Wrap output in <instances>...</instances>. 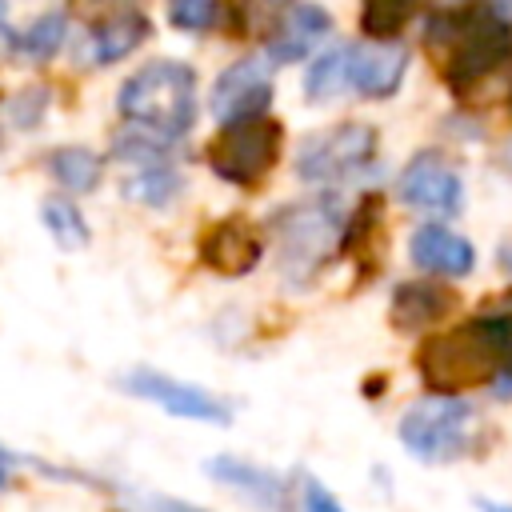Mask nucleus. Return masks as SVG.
<instances>
[{"instance_id": "nucleus-24", "label": "nucleus", "mask_w": 512, "mask_h": 512, "mask_svg": "<svg viewBox=\"0 0 512 512\" xmlns=\"http://www.w3.org/2000/svg\"><path fill=\"white\" fill-rule=\"evenodd\" d=\"M168 16H172L176 28L200 32V28H208V24L216 20V0H172Z\"/></svg>"}, {"instance_id": "nucleus-10", "label": "nucleus", "mask_w": 512, "mask_h": 512, "mask_svg": "<svg viewBox=\"0 0 512 512\" xmlns=\"http://www.w3.org/2000/svg\"><path fill=\"white\" fill-rule=\"evenodd\" d=\"M124 388L136 392V396H144V400H152V404H160V408L172 412V416H184V420H212V424H224V420H228L224 400H216V396L204 392V388L180 384V380H172V376H160V372H152V368H140V372L124 376Z\"/></svg>"}, {"instance_id": "nucleus-16", "label": "nucleus", "mask_w": 512, "mask_h": 512, "mask_svg": "<svg viewBox=\"0 0 512 512\" xmlns=\"http://www.w3.org/2000/svg\"><path fill=\"white\" fill-rule=\"evenodd\" d=\"M148 36V20L140 12H116L108 20H100L88 32V60L92 64H116L124 60L140 40Z\"/></svg>"}, {"instance_id": "nucleus-4", "label": "nucleus", "mask_w": 512, "mask_h": 512, "mask_svg": "<svg viewBox=\"0 0 512 512\" xmlns=\"http://www.w3.org/2000/svg\"><path fill=\"white\" fill-rule=\"evenodd\" d=\"M284 132L272 116H248L224 124L208 144V164L228 184H260L280 160Z\"/></svg>"}, {"instance_id": "nucleus-5", "label": "nucleus", "mask_w": 512, "mask_h": 512, "mask_svg": "<svg viewBox=\"0 0 512 512\" xmlns=\"http://www.w3.org/2000/svg\"><path fill=\"white\" fill-rule=\"evenodd\" d=\"M468 440H472V408L448 392L420 400L400 416V444L428 464L456 460L468 448Z\"/></svg>"}, {"instance_id": "nucleus-28", "label": "nucleus", "mask_w": 512, "mask_h": 512, "mask_svg": "<svg viewBox=\"0 0 512 512\" xmlns=\"http://www.w3.org/2000/svg\"><path fill=\"white\" fill-rule=\"evenodd\" d=\"M488 12H496L500 20H512V0H484Z\"/></svg>"}, {"instance_id": "nucleus-18", "label": "nucleus", "mask_w": 512, "mask_h": 512, "mask_svg": "<svg viewBox=\"0 0 512 512\" xmlns=\"http://www.w3.org/2000/svg\"><path fill=\"white\" fill-rule=\"evenodd\" d=\"M176 188H180V176L168 164H160V156L136 160V172L124 180V196H132L140 204H152V208L168 204L176 196Z\"/></svg>"}, {"instance_id": "nucleus-19", "label": "nucleus", "mask_w": 512, "mask_h": 512, "mask_svg": "<svg viewBox=\"0 0 512 512\" xmlns=\"http://www.w3.org/2000/svg\"><path fill=\"white\" fill-rule=\"evenodd\" d=\"M48 168L68 192H92L100 184V156L88 152V148H76V144L72 148H56Z\"/></svg>"}, {"instance_id": "nucleus-25", "label": "nucleus", "mask_w": 512, "mask_h": 512, "mask_svg": "<svg viewBox=\"0 0 512 512\" xmlns=\"http://www.w3.org/2000/svg\"><path fill=\"white\" fill-rule=\"evenodd\" d=\"M304 508H308V512H344L340 500H336L320 480H312V476L304 480Z\"/></svg>"}, {"instance_id": "nucleus-23", "label": "nucleus", "mask_w": 512, "mask_h": 512, "mask_svg": "<svg viewBox=\"0 0 512 512\" xmlns=\"http://www.w3.org/2000/svg\"><path fill=\"white\" fill-rule=\"evenodd\" d=\"M64 28H68V20H64V12H48V16H40L28 32H24V52L28 56H36V60H44V56H52L56 48H60V40H64Z\"/></svg>"}, {"instance_id": "nucleus-13", "label": "nucleus", "mask_w": 512, "mask_h": 512, "mask_svg": "<svg viewBox=\"0 0 512 512\" xmlns=\"http://www.w3.org/2000/svg\"><path fill=\"white\" fill-rule=\"evenodd\" d=\"M332 32V16L320 8V4H292L280 20H276V32L268 40V56L272 60H304L308 52L320 48V40Z\"/></svg>"}, {"instance_id": "nucleus-29", "label": "nucleus", "mask_w": 512, "mask_h": 512, "mask_svg": "<svg viewBox=\"0 0 512 512\" xmlns=\"http://www.w3.org/2000/svg\"><path fill=\"white\" fill-rule=\"evenodd\" d=\"M484 512H512V508H504V504H480Z\"/></svg>"}, {"instance_id": "nucleus-21", "label": "nucleus", "mask_w": 512, "mask_h": 512, "mask_svg": "<svg viewBox=\"0 0 512 512\" xmlns=\"http://www.w3.org/2000/svg\"><path fill=\"white\" fill-rule=\"evenodd\" d=\"M304 92H308V100H332V96L348 92V56H344V48L324 52V56L308 68Z\"/></svg>"}, {"instance_id": "nucleus-30", "label": "nucleus", "mask_w": 512, "mask_h": 512, "mask_svg": "<svg viewBox=\"0 0 512 512\" xmlns=\"http://www.w3.org/2000/svg\"><path fill=\"white\" fill-rule=\"evenodd\" d=\"M0 480H4V476H0Z\"/></svg>"}, {"instance_id": "nucleus-6", "label": "nucleus", "mask_w": 512, "mask_h": 512, "mask_svg": "<svg viewBox=\"0 0 512 512\" xmlns=\"http://www.w3.org/2000/svg\"><path fill=\"white\" fill-rule=\"evenodd\" d=\"M376 156V128L368 124H332L304 140L296 156V172L312 184H332L352 172H360Z\"/></svg>"}, {"instance_id": "nucleus-14", "label": "nucleus", "mask_w": 512, "mask_h": 512, "mask_svg": "<svg viewBox=\"0 0 512 512\" xmlns=\"http://www.w3.org/2000/svg\"><path fill=\"white\" fill-rule=\"evenodd\" d=\"M408 256L416 268L424 272H436V276H468L472 264H476V252L464 236H456L452 228L444 224H424L412 232V244H408Z\"/></svg>"}, {"instance_id": "nucleus-17", "label": "nucleus", "mask_w": 512, "mask_h": 512, "mask_svg": "<svg viewBox=\"0 0 512 512\" xmlns=\"http://www.w3.org/2000/svg\"><path fill=\"white\" fill-rule=\"evenodd\" d=\"M208 472H212L216 480H224V484L244 488L252 500H260V504H268V508H280V504H284V484H280V476H272V472H264V468H256V464L212 460Z\"/></svg>"}, {"instance_id": "nucleus-7", "label": "nucleus", "mask_w": 512, "mask_h": 512, "mask_svg": "<svg viewBox=\"0 0 512 512\" xmlns=\"http://www.w3.org/2000/svg\"><path fill=\"white\" fill-rule=\"evenodd\" d=\"M268 100H272V68H268V56H244V60L228 64L216 76V84H212V112H216L220 124L264 116Z\"/></svg>"}, {"instance_id": "nucleus-11", "label": "nucleus", "mask_w": 512, "mask_h": 512, "mask_svg": "<svg viewBox=\"0 0 512 512\" xmlns=\"http://www.w3.org/2000/svg\"><path fill=\"white\" fill-rule=\"evenodd\" d=\"M348 88L360 96H392L408 68V48L400 44H348Z\"/></svg>"}, {"instance_id": "nucleus-9", "label": "nucleus", "mask_w": 512, "mask_h": 512, "mask_svg": "<svg viewBox=\"0 0 512 512\" xmlns=\"http://www.w3.org/2000/svg\"><path fill=\"white\" fill-rule=\"evenodd\" d=\"M280 228V248H284V268H316L332 240H336V216L320 204H296L276 216Z\"/></svg>"}, {"instance_id": "nucleus-15", "label": "nucleus", "mask_w": 512, "mask_h": 512, "mask_svg": "<svg viewBox=\"0 0 512 512\" xmlns=\"http://www.w3.org/2000/svg\"><path fill=\"white\" fill-rule=\"evenodd\" d=\"M456 296L440 284H428V280H408L392 292V324L400 332H424L432 324H440L448 312H452Z\"/></svg>"}, {"instance_id": "nucleus-3", "label": "nucleus", "mask_w": 512, "mask_h": 512, "mask_svg": "<svg viewBox=\"0 0 512 512\" xmlns=\"http://www.w3.org/2000/svg\"><path fill=\"white\" fill-rule=\"evenodd\" d=\"M448 64H444V84L452 92H468L472 84L496 76L504 64H512V20H500L496 12L484 8L476 20L448 16Z\"/></svg>"}, {"instance_id": "nucleus-1", "label": "nucleus", "mask_w": 512, "mask_h": 512, "mask_svg": "<svg viewBox=\"0 0 512 512\" xmlns=\"http://www.w3.org/2000/svg\"><path fill=\"white\" fill-rule=\"evenodd\" d=\"M120 112L140 132L176 140L196 116V72L180 60H152L132 72L120 88Z\"/></svg>"}, {"instance_id": "nucleus-22", "label": "nucleus", "mask_w": 512, "mask_h": 512, "mask_svg": "<svg viewBox=\"0 0 512 512\" xmlns=\"http://www.w3.org/2000/svg\"><path fill=\"white\" fill-rule=\"evenodd\" d=\"M40 216H44V224H48V232H52V240L60 248H84L88 244V224H84V216H80L76 204H68V200H44Z\"/></svg>"}, {"instance_id": "nucleus-2", "label": "nucleus", "mask_w": 512, "mask_h": 512, "mask_svg": "<svg viewBox=\"0 0 512 512\" xmlns=\"http://www.w3.org/2000/svg\"><path fill=\"white\" fill-rule=\"evenodd\" d=\"M416 364H420L424 384L436 392H448V396L476 388L504 368L492 320H476V324H460L452 332L428 336L416 352Z\"/></svg>"}, {"instance_id": "nucleus-27", "label": "nucleus", "mask_w": 512, "mask_h": 512, "mask_svg": "<svg viewBox=\"0 0 512 512\" xmlns=\"http://www.w3.org/2000/svg\"><path fill=\"white\" fill-rule=\"evenodd\" d=\"M152 512H204V508H188L180 500H152Z\"/></svg>"}, {"instance_id": "nucleus-26", "label": "nucleus", "mask_w": 512, "mask_h": 512, "mask_svg": "<svg viewBox=\"0 0 512 512\" xmlns=\"http://www.w3.org/2000/svg\"><path fill=\"white\" fill-rule=\"evenodd\" d=\"M492 332L500 340V360H504L500 372H512V316H496L492 320Z\"/></svg>"}, {"instance_id": "nucleus-12", "label": "nucleus", "mask_w": 512, "mask_h": 512, "mask_svg": "<svg viewBox=\"0 0 512 512\" xmlns=\"http://www.w3.org/2000/svg\"><path fill=\"white\" fill-rule=\"evenodd\" d=\"M200 260L220 276H244L260 260V232L248 220H220L204 232Z\"/></svg>"}, {"instance_id": "nucleus-20", "label": "nucleus", "mask_w": 512, "mask_h": 512, "mask_svg": "<svg viewBox=\"0 0 512 512\" xmlns=\"http://www.w3.org/2000/svg\"><path fill=\"white\" fill-rule=\"evenodd\" d=\"M428 0H364L360 8V24L368 36H396Z\"/></svg>"}, {"instance_id": "nucleus-8", "label": "nucleus", "mask_w": 512, "mask_h": 512, "mask_svg": "<svg viewBox=\"0 0 512 512\" xmlns=\"http://www.w3.org/2000/svg\"><path fill=\"white\" fill-rule=\"evenodd\" d=\"M400 200L420 212H456L460 208V172L440 152H420L408 160L396 184Z\"/></svg>"}]
</instances>
